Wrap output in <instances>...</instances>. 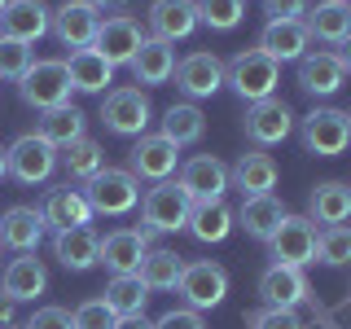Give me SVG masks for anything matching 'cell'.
<instances>
[{
	"label": "cell",
	"instance_id": "obj_1",
	"mask_svg": "<svg viewBox=\"0 0 351 329\" xmlns=\"http://www.w3.org/2000/svg\"><path fill=\"white\" fill-rule=\"evenodd\" d=\"M224 84H233V93L241 101H263V97L277 93L281 84V66L259 49H241L224 62Z\"/></svg>",
	"mask_w": 351,
	"mask_h": 329
},
{
	"label": "cell",
	"instance_id": "obj_2",
	"mask_svg": "<svg viewBox=\"0 0 351 329\" xmlns=\"http://www.w3.org/2000/svg\"><path fill=\"white\" fill-rule=\"evenodd\" d=\"M84 197L93 215H128L141 206V180L128 167H101L93 180H84Z\"/></svg>",
	"mask_w": 351,
	"mask_h": 329
},
{
	"label": "cell",
	"instance_id": "obj_3",
	"mask_svg": "<svg viewBox=\"0 0 351 329\" xmlns=\"http://www.w3.org/2000/svg\"><path fill=\"white\" fill-rule=\"evenodd\" d=\"M149 119H154V106H149L145 88H110L101 97V123L114 132V136H128V141L145 136Z\"/></svg>",
	"mask_w": 351,
	"mask_h": 329
},
{
	"label": "cell",
	"instance_id": "obj_4",
	"mask_svg": "<svg viewBox=\"0 0 351 329\" xmlns=\"http://www.w3.org/2000/svg\"><path fill=\"white\" fill-rule=\"evenodd\" d=\"M299 141L307 154L316 158H338L347 145H351V119L347 110H334V106H321L312 114L299 119Z\"/></svg>",
	"mask_w": 351,
	"mask_h": 329
},
{
	"label": "cell",
	"instance_id": "obj_5",
	"mask_svg": "<svg viewBox=\"0 0 351 329\" xmlns=\"http://www.w3.org/2000/svg\"><path fill=\"white\" fill-rule=\"evenodd\" d=\"M71 75H66V62L53 58H36L31 71L18 80V97L31 110H53V106H71Z\"/></svg>",
	"mask_w": 351,
	"mask_h": 329
},
{
	"label": "cell",
	"instance_id": "obj_6",
	"mask_svg": "<svg viewBox=\"0 0 351 329\" xmlns=\"http://www.w3.org/2000/svg\"><path fill=\"white\" fill-rule=\"evenodd\" d=\"M189 211L193 202L176 180H158L141 193V219H145L149 233H180L189 224Z\"/></svg>",
	"mask_w": 351,
	"mask_h": 329
},
{
	"label": "cell",
	"instance_id": "obj_7",
	"mask_svg": "<svg viewBox=\"0 0 351 329\" xmlns=\"http://www.w3.org/2000/svg\"><path fill=\"white\" fill-rule=\"evenodd\" d=\"M176 294H180L184 307H193V312H211L228 294V272L211 259H193V263H184L180 281H176Z\"/></svg>",
	"mask_w": 351,
	"mask_h": 329
},
{
	"label": "cell",
	"instance_id": "obj_8",
	"mask_svg": "<svg viewBox=\"0 0 351 329\" xmlns=\"http://www.w3.org/2000/svg\"><path fill=\"white\" fill-rule=\"evenodd\" d=\"M176 162H180V145L176 141H167L162 132H145V136H136V145H132L128 154V171L136 175V180H171Z\"/></svg>",
	"mask_w": 351,
	"mask_h": 329
},
{
	"label": "cell",
	"instance_id": "obj_9",
	"mask_svg": "<svg viewBox=\"0 0 351 329\" xmlns=\"http://www.w3.org/2000/svg\"><path fill=\"white\" fill-rule=\"evenodd\" d=\"M241 132H246V141L255 149L281 145V141L294 132V114H290V106H285V101H277V97H263V101H250L246 106Z\"/></svg>",
	"mask_w": 351,
	"mask_h": 329
},
{
	"label": "cell",
	"instance_id": "obj_10",
	"mask_svg": "<svg viewBox=\"0 0 351 329\" xmlns=\"http://www.w3.org/2000/svg\"><path fill=\"white\" fill-rule=\"evenodd\" d=\"M5 162H9V175H14L18 184H44L58 171V149H53L49 141H40L36 132H27V136H18L14 145L5 149Z\"/></svg>",
	"mask_w": 351,
	"mask_h": 329
},
{
	"label": "cell",
	"instance_id": "obj_11",
	"mask_svg": "<svg viewBox=\"0 0 351 329\" xmlns=\"http://www.w3.org/2000/svg\"><path fill=\"white\" fill-rule=\"evenodd\" d=\"M268 250H272V263H285V268L316 263V224L307 215H285L268 241Z\"/></svg>",
	"mask_w": 351,
	"mask_h": 329
},
{
	"label": "cell",
	"instance_id": "obj_12",
	"mask_svg": "<svg viewBox=\"0 0 351 329\" xmlns=\"http://www.w3.org/2000/svg\"><path fill=\"white\" fill-rule=\"evenodd\" d=\"M145 40H149V36L141 31V22L132 18V14H110V18H101V31H97L93 49L101 53L110 66H128Z\"/></svg>",
	"mask_w": 351,
	"mask_h": 329
},
{
	"label": "cell",
	"instance_id": "obj_13",
	"mask_svg": "<svg viewBox=\"0 0 351 329\" xmlns=\"http://www.w3.org/2000/svg\"><path fill=\"white\" fill-rule=\"evenodd\" d=\"M149 228H114V233L101 237V255H97V263H106L110 277H123V272H136L141 259L149 255Z\"/></svg>",
	"mask_w": 351,
	"mask_h": 329
},
{
	"label": "cell",
	"instance_id": "obj_14",
	"mask_svg": "<svg viewBox=\"0 0 351 329\" xmlns=\"http://www.w3.org/2000/svg\"><path fill=\"white\" fill-rule=\"evenodd\" d=\"M176 184L189 193V202H219L228 193V167L215 154H197V158H189L180 167V180Z\"/></svg>",
	"mask_w": 351,
	"mask_h": 329
},
{
	"label": "cell",
	"instance_id": "obj_15",
	"mask_svg": "<svg viewBox=\"0 0 351 329\" xmlns=\"http://www.w3.org/2000/svg\"><path fill=\"white\" fill-rule=\"evenodd\" d=\"M53 36H58L66 49H93L97 31H101V14H97L93 5H84V0H66V5L53 9Z\"/></svg>",
	"mask_w": 351,
	"mask_h": 329
},
{
	"label": "cell",
	"instance_id": "obj_16",
	"mask_svg": "<svg viewBox=\"0 0 351 329\" xmlns=\"http://www.w3.org/2000/svg\"><path fill=\"white\" fill-rule=\"evenodd\" d=\"M176 88H180L189 101L197 97H215L219 88H224V62L215 58V53H189V58L176 62Z\"/></svg>",
	"mask_w": 351,
	"mask_h": 329
},
{
	"label": "cell",
	"instance_id": "obj_17",
	"mask_svg": "<svg viewBox=\"0 0 351 329\" xmlns=\"http://www.w3.org/2000/svg\"><path fill=\"white\" fill-rule=\"evenodd\" d=\"M259 299L263 307H294L299 312L303 303H312V285H307L303 268H285V263H272L259 277Z\"/></svg>",
	"mask_w": 351,
	"mask_h": 329
},
{
	"label": "cell",
	"instance_id": "obj_18",
	"mask_svg": "<svg viewBox=\"0 0 351 329\" xmlns=\"http://www.w3.org/2000/svg\"><path fill=\"white\" fill-rule=\"evenodd\" d=\"M49 27H53V9L44 0H9L5 14H0V36L5 40L36 44L49 36Z\"/></svg>",
	"mask_w": 351,
	"mask_h": 329
},
{
	"label": "cell",
	"instance_id": "obj_19",
	"mask_svg": "<svg viewBox=\"0 0 351 329\" xmlns=\"http://www.w3.org/2000/svg\"><path fill=\"white\" fill-rule=\"evenodd\" d=\"M44 215L40 206H9L0 215V246L14 250V255H36L40 241H44Z\"/></svg>",
	"mask_w": 351,
	"mask_h": 329
},
{
	"label": "cell",
	"instance_id": "obj_20",
	"mask_svg": "<svg viewBox=\"0 0 351 329\" xmlns=\"http://www.w3.org/2000/svg\"><path fill=\"white\" fill-rule=\"evenodd\" d=\"M277 180H281L277 158H272V154H263V149L237 154V162L228 167V184H233V189H241V197L272 193V189H277Z\"/></svg>",
	"mask_w": 351,
	"mask_h": 329
},
{
	"label": "cell",
	"instance_id": "obj_21",
	"mask_svg": "<svg viewBox=\"0 0 351 329\" xmlns=\"http://www.w3.org/2000/svg\"><path fill=\"white\" fill-rule=\"evenodd\" d=\"M197 31V0H154L149 5V40L176 44Z\"/></svg>",
	"mask_w": 351,
	"mask_h": 329
},
{
	"label": "cell",
	"instance_id": "obj_22",
	"mask_svg": "<svg viewBox=\"0 0 351 329\" xmlns=\"http://www.w3.org/2000/svg\"><path fill=\"white\" fill-rule=\"evenodd\" d=\"M40 215H44V228H53V233H62V228H80V224H93V206H88L84 189H71V184L44 193Z\"/></svg>",
	"mask_w": 351,
	"mask_h": 329
},
{
	"label": "cell",
	"instance_id": "obj_23",
	"mask_svg": "<svg viewBox=\"0 0 351 329\" xmlns=\"http://www.w3.org/2000/svg\"><path fill=\"white\" fill-rule=\"evenodd\" d=\"M97 255H101V237H97L93 224L53 233V259H58L66 272H88L97 263Z\"/></svg>",
	"mask_w": 351,
	"mask_h": 329
},
{
	"label": "cell",
	"instance_id": "obj_24",
	"mask_svg": "<svg viewBox=\"0 0 351 329\" xmlns=\"http://www.w3.org/2000/svg\"><path fill=\"white\" fill-rule=\"evenodd\" d=\"M307 27H303V18H290V22H263V31H259V44L255 49L259 53H268L272 62H299L303 53H307Z\"/></svg>",
	"mask_w": 351,
	"mask_h": 329
},
{
	"label": "cell",
	"instance_id": "obj_25",
	"mask_svg": "<svg viewBox=\"0 0 351 329\" xmlns=\"http://www.w3.org/2000/svg\"><path fill=\"white\" fill-rule=\"evenodd\" d=\"M44 290H49V268H44L36 255L9 259L5 277H0V294H9L14 303H36Z\"/></svg>",
	"mask_w": 351,
	"mask_h": 329
},
{
	"label": "cell",
	"instance_id": "obj_26",
	"mask_svg": "<svg viewBox=\"0 0 351 329\" xmlns=\"http://www.w3.org/2000/svg\"><path fill=\"white\" fill-rule=\"evenodd\" d=\"M233 215H237V224L246 228L255 241H272V233L281 228V219L290 211H285V202L277 193H259V197H241V206Z\"/></svg>",
	"mask_w": 351,
	"mask_h": 329
},
{
	"label": "cell",
	"instance_id": "obj_27",
	"mask_svg": "<svg viewBox=\"0 0 351 329\" xmlns=\"http://www.w3.org/2000/svg\"><path fill=\"white\" fill-rule=\"evenodd\" d=\"M343 66H338L334 49H316V53H303L299 58V88L312 97H334L343 88Z\"/></svg>",
	"mask_w": 351,
	"mask_h": 329
},
{
	"label": "cell",
	"instance_id": "obj_28",
	"mask_svg": "<svg viewBox=\"0 0 351 329\" xmlns=\"http://www.w3.org/2000/svg\"><path fill=\"white\" fill-rule=\"evenodd\" d=\"M307 219L312 224H347L351 219V184L343 180H321L312 193H307Z\"/></svg>",
	"mask_w": 351,
	"mask_h": 329
},
{
	"label": "cell",
	"instance_id": "obj_29",
	"mask_svg": "<svg viewBox=\"0 0 351 329\" xmlns=\"http://www.w3.org/2000/svg\"><path fill=\"white\" fill-rule=\"evenodd\" d=\"M66 75H71V88L75 93H110L114 84V66H110L97 49H75L66 58Z\"/></svg>",
	"mask_w": 351,
	"mask_h": 329
},
{
	"label": "cell",
	"instance_id": "obj_30",
	"mask_svg": "<svg viewBox=\"0 0 351 329\" xmlns=\"http://www.w3.org/2000/svg\"><path fill=\"white\" fill-rule=\"evenodd\" d=\"M307 40H321V44H343L351 36V5L347 0H321L316 9L303 14Z\"/></svg>",
	"mask_w": 351,
	"mask_h": 329
},
{
	"label": "cell",
	"instance_id": "obj_31",
	"mask_svg": "<svg viewBox=\"0 0 351 329\" xmlns=\"http://www.w3.org/2000/svg\"><path fill=\"white\" fill-rule=\"evenodd\" d=\"M128 66H132V80H136V84L158 88V84H167L171 75H176V49H171V44H162V40H145Z\"/></svg>",
	"mask_w": 351,
	"mask_h": 329
},
{
	"label": "cell",
	"instance_id": "obj_32",
	"mask_svg": "<svg viewBox=\"0 0 351 329\" xmlns=\"http://www.w3.org/2000/svg\"><path fill=\"white\" fill-rule=\"evenodd\" d=\"M84 110L80 106H53V110H40V119H36V136L40 141H49L53 149H66L71 141H80L84 136Z\"/></svg>",
	"mask_w": 351,
	"mask_h": 329
},
{
	"label": "cell",
	"instance_id": "obj_33",
	"mask_svg": "<svg viewBox=\"0 0 351 329\" xmlns=\"http://www.w3.org/2000/svg\"><path fill=\"white\" fill-rule=\"evenodd\" d=\"M233 224H237V215H233V206L219 197V202H193V211H189V233L197 237V241H224L228 233H233Z\"/></svg>",
	"mask_w": 351,
	"mask_h": 329
},
{
	"label": "cell",
	"instance_id": "obj_34",
	"mask_svg": "<svg viewBox=\"0 0 351 329\" xmlns=\"http://www.w3.org/2000/svg\"><path fill=\"white\" fill-rule=\"evenodd\" d=\"M101 303H106L114 316H145L149 290H145V281H141L136 272H123V277H110V281H106Z\"/></svg>",
	"mask_w": 351,
	"mask_h": 329
},
{
	"label": "cell",
	"instance_id": "obj_35",
	"mask_svg": "<svg viewBox=\"0 0 351 329\" xmlns=\"http://www.w3.org/2000/svg\"><path fill=\"white\" fill-rule=\"evenodd\" d=\"M162 136L176 141V145H197V141L206 136V114L193 101H176V106H167V114H162Z\"/></svg>",
	"mask_w": 351,
	"mask_h": 329
},
{
	"label": "cell",
	"instance_id": "obj_36",
	"mask_svg": "<svg viewBox=\"0 0 351 329\" xmlns=\"http://www.w3.org/2000/svg\"><path fill=\"white\" fill-rule=\"evenodd\" d=\"M184 272V255H176V250H149L145 259H141L136 277L145 281V290H176V281H180Z\"/></svg>",
	"mask_w": 351,
	"mask_h": 329
},
{
	"label": "cell",
	"instance_id": "obj_37",
	"mask_svg": "<svg viewBox=\"0 0 351 329\" xmlns=\"http://www.w3.org/2000/svg\"><path fill=\"white\" fill-rule=\"evenodd\" d=\"M58 162L75 175V180H93V175L106 167V149L97 145L93 136H80V141H71L66 149H58Z\"/></svg>",
	"mask_w": 351,
	"mask_h": 329
},
{
	"label": "cell",
	"instance_id": "obj_38",
	"mask_svg": "<svg viewBox=\"0 0 351 329\" xmlns=\"http://www.w3.org/2000/svg\"><path fill=\"white\" fill-rule=\"evenodd\" d=\"M316 259H321L325 268H343V263H351V228L347 224L316 228Z\"/></svg>",
	"mask_w": 351,
	"mask_h": 329
},
{
	"label": "cell",
	"instance_id": "obj_39",
	"mask_svg": "<svg viewBox=\"0 0 351 329\" xmlns=\"http://www.w3.org/2000/svg\"><path fill=\"white\" fill-rule=\"evenodd\" d=\"M246 18V0H197V27L233 31Z\"/></svg>",
	"mask_w": 351,
	"mask_h": 329
},
{
	"label": "cell",
	"instance_id": "obj_40",
	"mask_svg": "<svg viewBox=\"0 0 351 329\" xmlns=\"http://www.w3.org/2000/svg\"><path fill=\"white\" fill-rule=\"evenodd\" d=\"M31 62H36L31 44H22V40H5V36H0V80H22V75L31 71Z\"/></svg>",
	"mask_w": 351,
	"mask_h": 329
},
{
	"label": "cell",
	"instance_id": "obj_41",
	"mask_svg": "<svg viewBox=\"0 0 351 329\" xmlns=\"http://www.w3.org/2000/svg\"><path fill=\"white\" fill-rule=\"evenodd\" d=\"M246 329H307L294 307H259L246 316Z\"/></svg>",
	"mask_w": 351,
	"mask_h": 329
},
{
	"label": "cell",
	"instance_id": "obj_42",
	"mask_svg": "<svg viewBox=\"0 0 351 329\" xmlns=\"http://www.w3.org/2000/svg\"><path fill=\"white\" fill-rule=\"evenodd\" d=\"M71 321H75V329H114L119 316L110 312L101 299H88V303H80V307L71 312Z\"/></svg>",
	"mask_w": 351,
	"mask_h": 329
},
{
	"label": "cell",
	"instance_id": "obj_43",
	"mask_svg": "<svg viewBox=\"0 0 351 329\" xmlns=\"http://www.w3.org/2000/svg\"><path fill=\"white\" fill-rule=\"evenodd\" d=\"M154 329H206L202 312H193V307H171V312H162Z\"/></svg>",
	"mask_w": 351,
	"mask_h": 329
},
{
	"label": "cell",
	"instance_id": "obj_44",
	"mask_svg": "<svg viewBox=\"0 0 351 329\" xmlns=\"http://www.w3.org/2000/svg\"><path fill=\"white\" fill-rule=\"evenodd\" d=\"M22 329H75V321H71L66 307H36V316H31Z\"/></svg>",
	"mask_w": 351,
	"mask_h": 329
},
{
	"label": "cell",
	"instance_id": "obj_45",
	"mask_svg": "<svg viewBox=\"0 0 351 329\" xmlns=\"http://www.w3.org/2000/svg\"><path fill=\"white\" fill-rule=\"evenodd\" d=\"M263 14H268V22H290L307 14V0H263Z\"/></svg>",
	"mask_w": 351,
	"mask_h": 329
},
{
	"label": "cell",
	"instance_id": "obj_46",
	"mask_svg": "<svg viewBox=\"0 0 351 329\" xmlns=\"http://www.w3.org/2000/svg\"><path fill=\"white\" fill-rule=\"evenodd\" d=\"M334 58H338V66H343V75H351V36L343 44H334Z\"/></svg>",
	"mask_w": 351,
	"mask_h": 329
},
{
	"label": "cell",
	"instance_id": "obj_47",
	"mask_svg": "<svg viewBox=\"0 0 351 329\" xmlns=\"http://www.w3.org/2000/svg\"><path fill=\"white\" fill-rule=\"evenodd\" d=\"M84 5H93L97 14H106V9H114V14H128V0H84Z\"/></svg>",
	"mask_w": 351,
	"mask_h": 329
},
{
	"label": "cell",
	"instance_id": "obj_48",
	"mask_svg": "<svg viewBox=\"0 0 351 329\" xmlns=\"http://www.w3.org/2000/svg\"><path fill=\"white\" fill-rule=\"evenodd\" d=\"M14 299H9V294H0V329H9V325H14Z\"/></svg>",
	"mask_w": 351,
	"mask_h": 329
},
{
	"label": "cell",
	"instance_id": "obj_49",
	"mask_svg": "<svg viewBox=\"0 0 351 329\" xmlns=\"http://www.w3.org/2000/svg\"><path fill=\"white\" fill-rule=\"evenodd\" d=\"M114 329H154V321H145V316H119Z\"/></svg>",
	"mask_w": 351,
	"mask_h": 329
},
{
	"label": "cell",
	"instance_id": "obj_50",
	"mask_svg": "<svg viewBox=\"0 0 351 329\" xmlns=\"http://www.w3.org/2000/svg\"><path fill=\"white\" fill-rule=\"evenodd\" d=\"M9 175V162H5V149H0V180H5Z\"/></svg>",
	"mask_w": 351,
	"mask_h": 329
},
{
	"label": "cell",
	"instance_id": "obj_51",
	"mask_svg": "<svg viewBox=\"0 0 351 329\" xmlns=\"http://www.w3.org/2000/svg\"><path fill=\"white\" fill-rule=\"evenodd\" d=\"M5 5H9V0H0V14H5Z\"/></svg>",
	"mask_w": 351,
	"mask_h": 329
},
{
	"label": "cell",
	"instance_id": "obj_52",
	"mask_svg": "<svg viewBox=\"0 0 351 329\" xmlns=\"http://www.w3.org/2000/svg\"><path fill=\"white\" fill-rule=\"evenodd\" d=\"M347 119H351V110H347Z\"/></svg>",
	"mask_w": 351,
	"mask_h": 329
},
{
	"label": "cell",
	"instance_id": "obj_53",
	"mask_svg": "<svg viewBox=\"0 0 351 329\" xmlns=\"http://www.w3.org/2000/svg\"><path fill=\"white\" fill-rule=\"evenodd\" d=\"M347 5H351V0H347Z\"/></svg>",
	"mask_w": 351,
	"mask_h": 329
},
{
	"label": "cell",
	"instance_id": "obj_54",
	"mask_svg": "<svg viewBox=\"0 0 351 329\" xmlns=\"http://www.w3.org/2000/svg\"><path fill=\"white\" fill-rule=\"evenodd\" d=\"M9 329H14V325H9Z\"/></svg>",
	"mask_w": 351,
	"mask_h": 329
}]
</instances>
